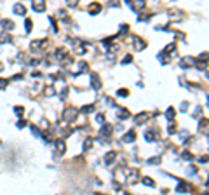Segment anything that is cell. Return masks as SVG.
Returning a JSON list of instances; mask_svg holds the SVG:
<instances>
[{
	"label": "cell",
	"mask_w": 209,
	"mask_h": 195,
	"mask_svg": "<svg viewBox=\"0 0 209 195\" xmlns=\"http://www.w3.org/2000/svg\"><path fill=\"white\" fill-rule=\"evenodd\" d=\"M148 120V113L146 112H141V113H138L136 117H134V122L136 124H143V122H146Z\"/></svg>",
	"instance_id": "30bf717a"
},
{
	"label": "cell",
	"mask_w": 209,
	"mask_h": 195,
	"mask_svg": "<svg viewBox=\"0 0 209 195\" xmlns=\"http://www.w3.org/2000/svg\"><path fill=\"white\" fill-rule=\"evenodd\" d=\"M91 84L94 89H101V80H99L98 73H91Z\"/></svg>",
	"instance_id": "9c48e42d"
},
{
	"label": "cell",
	"mask_w": 209,
	"mask_h": 195,
	"mask_svg": "<svg viewBox=\"0 0 209 195\" xmlns=\"http://www.w3.org/2000/svg\"><path fill=\"white\" fill-rule=\"evenodd\" d=\"M183 159H186V160H192V159H194V155H192V153H186V151H185V153H183Z\"/></svg>",
	"instance_id": "d6a6232c"
},
{
	"label": "cell",
	"mask_w": 209,
	"mask_h": 195,
	"mask_svg": "<svg viewBox=\"0 0 209 195\" xmlns=\"http://www.w3.org/2000/svg\"><path fill=\"white\" fill-rule=\"evenodd\" d=\"M188 190V185L186 183H178V186H176V193H183V192H186Z\"/></svg>",
	"instance_id": "d6986e66"
},
{
	"label": "cell",
	"mask_w": 209,
	"mask_h": 195,
	"mask_svg": "<svg viewBox=\"0 0 209 195\" xmlns=\"http://www.w3.org/2000/svg\"><path fill=\"white\" fill-rule=\"evenodd\" d=\"M99 11H101V4H96L94 2V4L89 5V14H98Z\"/></svg>",
	"instance_id": "5bb4252c"
},
{
	"label": "cell",
	"mask_w": 209,
	"mask_h": 195,
	"mask_svg": "<svg viewBox=\"0 0 209 195\" xmlns=\"http://www.w3.org/2000/svg\"><path fill=\"white\" fill-rule=\"evenodd\" d=\"M56 151H58V153H65V150H66V145H65V141H63L61 138L59 139H56Z\"/></svg>",
	"instance_id": "8fae6325"
},
{
	"label": "cell",
	"mask_w": 209,
	"mask_h": 195,
	"mask_svg": "<svg viewBox=\"0 0 209 195\" xmlns=\"http://www.w3.org/2000/svg\"><path fill=\"white\" fill-rule=\"evenodd\" d=\"M2 70H4V64H2V63H0V72H2Z\"/></svg>",
	"instance_id": "74e56055"
},
{
	"label": "cell",
	"mask_w": 209,
	"mask_h": 195,
	"mask_svg": "<svg viewBox=\"0 0 209 195\" xmlns=\"http://www.w3.org/2000/svg\"><path fill=\"white\" fill-rule=\"evenodd\" d=\"M0 25H2V28L4 30H14V23H12V21L11 19H2V21H0Z\"/></svg>",
	"instance_id": "7c38bea8"
},
{
	"label": "cell",
	"mask_w": 209,
	"mask_h": 195,
	"mask_svg": "<svg viewBox=\"0 0 209 195\" xmlns=\"http://www.w3.org/2000/svg\"><path fill=\"white\" fill-rule=\"evenodd\" d=\"M7 42H11V35L9 33H0V44H7Z\"/></svg>",
	"instance_id": "ffe728a7"
},
{
	"label": "cell",
	"mask_w": 209,
	"mask_h": 195,
	"mask_svg": "<svg viewBox=\"0 0 209 195\" xmlns=\"http://www.w3.org/2000/svg\"><path fill=\"white\" fill-rule=\"evenodd\" d=\"M180 136H181V139H183V141H185V139H186V136H188V133H186V131H183V133H181V134H180Z\"/></svg>",
	"instance_id": "d590c367"
},
{
	"label": "cell",
	"mask_w": 209,
	"mask_h": 195,
	"mask_svg": "<svg viewBox=\"0 0 209 195\" xmlns=\"http://www.w3.org/2000/svg\"><path fill=\"white\" fill-rule=\"evenodd\" d=\"M115 159H117V151H108V153L104 155V166H112Z\"/></svg>",
	"instance_id": "52a82bcc"
},
{
	"label": "cell",
	"mask_w": 209,
	"mask_h": 195,
	"mask_svg": "<svg viewBox=\"0 0 209 195\" xmlns=\"http://www.w3.org/2000/svg\"><path fill=\"white\" fill-rule=\"evenodd\" d=\"M133 61V54H127L124 59H122V64H127V63H131Z\"/></svg>",
	"instance_id": "83f0119b"
},
{
	"label": "cell",
	"mask_w": 209,
	"mask_h": 195,
	"mask_svg": "<svg viewBox=\"0 0 209 195\" xmlns=\"http://www.w3.org/2000/svg\"><path fill=\"white\" fill-rule=\"evenodd\" d=\"M12 11H14V14H17V16H25V14H26V7H25L23 4H14Z\"/></svg>",
	"instance_id": "ba28073f"
},
{
	"label": "cell",
	"mask_w": 209,
	"mask_h": 195,
	"mask_svg": "<svg viewBox=\"0 0 209 195\" xmlns=\"http://www.w3.org/2000/svg\"><path fill=\"white\" fill-rule=\"evenodd\" d=\"M46 92H47V94H54V89H52V87H47V91H46Z\"/></svg>",
	"instance_id": "8d00e7d4"
},
{
	"label": "cell",
	"mask_w": 209,
	"mask_h": 195,
	"mask_svg": "<svg viewBox=\"0 0 209 195\" xmlns=\"http://www.w3.org/2000/svg\"><path fill=\"white\" fill-rule=\"evenodd\" d=\"M25 125H26V122H25V120H19V122L16 124V127H17V129H23Z\"/></svg>",
	"instance_id": "1f68e13d"
},
{
	"label": "cell",
	"mask_w": 209,
	"mask_h": 195,
	"mask_svg": "<svg viewBox=\"0 0 209 195\" xmlns=\"http://www.w3.org/2000/svg\"><path fill=\"white\" fill-rule=\"evenodd\" d=\"M207 186H209V181H207Z\"/></svg>",
	"instance_id": "f35d334b"
},
{
	"label": "cell",
	"mask_w": 209,
	"mask_h": 195,
	"mask_svg": "<svg viewBox=\"0 0 209 195\" xmlns=\"http://www.w3.org/2000/svg\"><path fill=\"white\" fill-rule=\"evenodd\" d=\"M31 133H33L35 136H40V129H38L37 125H31Z\"/></svg>",
	"instance_id": "4dcf8cb0"
},
{
	"label": "cell",
	"mask_w": 209,
	"mask_h": 195,
	"mask_svg": "<svg viewBox=\"0 0 209 195\" xmlns=\"http://www.w3.org/2000/svg\"><path fill=\"white\" fill-rule=\"evenodd\" d=\"M174 115H176V112H174V108H167V112H165V119L169 120V122H173Z\"/></svg>",
	"instance_id": "e0dca14e"
},
{
	"label": "cell",
	"mask_w": 209,
	"mask_h": 195,
	"mask_svg": "<svg viewBox=\"0 0 209 195\" xmlns=\"http://www.w3.org/2000/svg\"><path fill=\"white\" fill-rule=\"evenodd\" d=\"M65 2H66V5H68V7H77L78 0H65Z\"/></svg>",
	"instance_id": "4316f807"
},
{
	"label": "cell",
	"mask_w": 209,
	"mask_h": 195,
	"mask_svg": "<svg viewBox=\"0 0 209 195\" xmlns=\"http://www.w3.org/2000/svg\"><path fill=\"white\" fill-rule=\"evenodd\" d=\"M7 87V80H4V78H0V91H4Z\"/></svg>",
	"instance_id": "f546056e"
},
{
	"label": "cell",
	"mask_w": 209,
	"mask_h": 195,
	"mask_svg": "<svg viewBox=\"0 0 209 195\" xmlns=\"http://www.w3.org/2000/svg\"><path fill=\"white\" fill-rule=\"evenodd\" d=\"M89 148H92V139L91 138H87L86 143H84V151H89Z\"/></svg>",
	"instance_id": "44dd1931"
},
{
	"label": "cell",
	"mask_w": 209,
	"mask_h": 195,
	"mask_svg": "<svg viewBox=\"0 0 209 195\" xmlns=\"http://www.w3.org/2000/svg\"><path fill=\"white\" fill-rule=\"evenodd\" d=\"M169 133H171V134H173V133H176V125H173V124L169 125Z\"/></svg>",
	"instance_id": "e575fe53"
},
{
	"label": "cell",
	"mask_w": 209,
	"mask_h": 195,
	"mask_svg": "<svg viewBox=\"0 0 209 195\" xmlns=\"http://www.w3.org/2000/svg\"><path fill=\"white\" fill-rule=\"evenodd\" d=\"M31 7L35 12H46V0H31Z\"/></svg>",
	"instance_id": "3957f363"
},
{
	"label": "cell",
	"mask_w": 209,
	"mask_h": 195,
	"mask_svg": "<svg viewBox=\"0 0 209 195\" xmlns=\"http://www.w3.org/2000/svg\"><path fill=\"white\" fill-rule=\"evenodd\" d=\"M131 9L136 11V12H141L145 7H146V0H133V2H129Z\"/></svg>",
	"instance_id": "7a4b0ae2"
},
{
	"label": "cell",
	"mask_w": 209,
	"mask_h": 195,
	"mask_svg": "<svg viewBox=\"0 0 209 195\" xmlns=\"http://www.w3.org/2000/svg\"><path fill=\"white\" fill-rule=\"evenodd\" d=\"M133 44H134V49H136V51H141V49L146 47V42L141 40L139 37H133Z\"/></svg>",
	"instance_id": "8992f818"
},
{
	"label": "cell",
	"mask_w": 209,
	"mask_h": 195,
	"mask_svg": "<svg viewBox=\"0 0 209 195\" xmlns=\"http://www.w3.org/2000/svg\"><path fill=\"white\" fill-rule=\"evenodd\" d=\"M117 117H119V119H129V117H131V113H129L127 110H125V108H119Z\"/></svg>",
	"instance_id": "4fadbf2b"
},
{
	"label": "cell",
	"mask_w": 209,
	"mask_h": 195,
	"mask_svg": "<svg viewBox=\"0 0 209 195\" xmlns=\"http://www.w3.org/2000/svg\"><path fill=\"white\" fill-rule=\"evenodd\" d=\"M134 139H136V134H134V131H131V133H127V134L124 136L122 141H124V143H133Z\"/></svg>",
	"instance_id": "9a60e30c"
},
{
	"label": "cell",
	"mask_w": 209,
	"mask_h": 195,
	"mask_svg": "<svg viewBox=\"0 0 209 195\" xmlns=\"http://www.w3.org/2000/svg\"><path fill=\"white\" fill-rule=\"evenodd\" d=\"M143 185H148V186H155V183L150 178H143Z\"/></svg>",
	"instance_id": "f1b7e54d"
},
{
	"label": "cell",
	"mask_w": 209,
	"mask_h": 195,
	"mask_svg": "<svg viewBox=\"0 0 209 195\" xmlns=\"http://www.w3.org/2000/svg\"><path fill=\"white\" fill-rule=\"evenodd\" d=\"M195 63H197V61H195L194 58H190V56H186V58H183V59H181V63H180V66L186 70V68H194V66H195Z\"/></svg>",
	"instance_id": "277c9868"
},
{
	"label": "cell",
	"mask_w": 209,
	"mask_h": 195,
	"mask_svg": "<svg viewBox=\"0 0 209 195\" xmlns=\"http://www.w3.org/2000/svg\"><path fill=\"white\" fill-rule=\"evenodd\" d=\"M146 164H160V157H153V159H148Z\"/></svg>",
	"instance_id": "484cf974"
},
{
	"label": "cell",
	"mask_w": 209,
	"mask_h": 195,
	"mask_svg": "<svg viewBox=\"0 0 209 195\" xmlns=\"http://www.w3.org/2000/svg\"><path fill=\"white\" fill-rule=\"evenodd\" d=\"M101 134H103V136H110V134H112V125H110V124H104V125L101 127Z\"/></svg>",
	"instance_id": "2e32d148"
},
{
	"label": "cell",
	"mask_w": 209,
	"mask_h": 195,
	"mask_svg": "<svg viewBox=\"0 0 209 195\" xmlns=\"http://www.w3.org/2000/svg\"><path fill=\"white\" fill-rule=\"evenodd\" d=\"M25 30H26V33L31 31V19H26L25 21Z\"/></svg>",
	"instance_id": "d4e9b609"
},
{
	"label": "cell",
	"mask_w": 209,
	"mask_h": 195,
	"mask_svg": "<svg viewBox=\"0 0 209 195\" xmlns=\"http://www.w3.org/2000/svg\"><path fill=\"white\" fill-rule=\"evenodd\" d=\"M199 131L204 134H209V119H200L199 122Z\"/></svg>",
	"instance_id": "5b68a950"
},
{
	"label": "cell",
	"mask_w": 209,
	"mask_h": 195,
	"mask_svg": "<svg viewBox=\"0 0 209 195\" xmlns=\"http://www.w3.org/2000/svg\"><path fill=\"white\" fill-rule=\"evenodd\" d=\"M145 139L150 141V143L155 141V131H146V133H145Z\"/></svg>",
	"instance_id": "ac0fdd59"
},
{
	"label": "cell",
	"mask_w": 209,
	"mask_h": 195,
	"mask_svg": "<svg viewBox=\"0 0 209 195\" xmlns=\"http://www.w3.org/2000/svg\"><path fill=\"white\" fill-rule=\"evenodd\" d=\"M127 94H129L127 89H120V91H117V96H120V98H127Z\"/></svg>",
	"instance_id": "cb8c5ba5"
},
{
	"label": "cell",
	"mask_w": 209,
	"mask_h": 195,
	"mask_svg": "<svg viewBox=\"0 0 209 195\" xmlns=\"http://www.w3.org/2000/svg\"><path fill=\"white\" fill-rule=\"evenodd\" d=\"M14 113H16L17 117H21V115L25 113V108H23V106H14Z\"/></svg>",
	"instance_id": "7402d4cb"
},
{
	"label": "cell",
	"mask_w": 209,
	"mask_h": 195,
	"mask_svg": "<svg viewBox=\"0 0 209 195\" xmlns=\"http://www.w3.org/2000/svg\"><path fill=\"white\" fill-rule=\"evenodd\" d=\"M92 110H94V105H86V106L82 108L84 113H89V112H92Z\"/></svg>",
	"instance_id": "603a6c76"
},
{
	"label": "cell",
	"mask_w": 209,
	"mask_h": 195,
	"mask_svg": "<svg viewBox=\"0 0 209 195\" xmlns=\"http://www.w3.org/2000/svg\"><path fill=\"white\" fill-rule=\"evenodd\" d=\"M77 115H78V112L75 110V108H68V110L63 112V120H65V122H72V120L77 119Z\"/></svg>",
	"instance_id": "6da1fadb"
},
{
	"label": "cell",
	"mask_w": 209,
	"mask_h": 195,
	"mask_svg": "<svg viewBox=\"0 0 209 195\" xmlns=\"http://www.w3.org/2000/svg\"><path fill=\"white\" fill-rule=\"evenodd\" d=\"M103 120H104V115H101V113L96 115V122H103Z\"/></svg>",
	"instance_id": "836d02e7"
}]
</instances>
